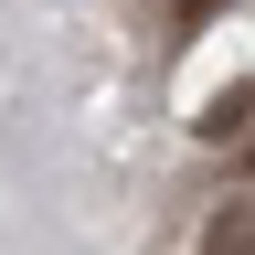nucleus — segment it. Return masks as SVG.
I'll list each match as a JSON object with an SVG mask.
<instances>
[{"label":"nucleus","instance_id":"1","mask_svg":"<svg viewBox=\"0 0 255 255\" xmlns=\"http://www.w3.org/2000/svg\"><path fill=\"white\" fill-rule=\"evenodd\" d=\"M245 117H255V85H223V96H213V107L191 117V128H202V138L223 149V138H245Z\"/></svg>","mask_w":255,"mask_h":255},{"label":"nucleus","instance_id":"2","mask_svg":"<svg viewBox=\"0 0 255 255\" xmlns=\"http://www.w3.org/2000/svg\"><path fill=\"white\" fill-rule=\"evenodd\" d=\"M202 255H255V202L213 213V223H202Z\"/></svg>","mask_w":255,"mask_h":255},{"label":"nucleus","instance_id":"3","mask_svg":"<svg viewBox=\"0 0 255 255\" xmlns=\"http://www.w3.org/2000/svg\"><path fill=\"white\" fill-rule=\"evenodd\" d=\"M213 11H223V0H181V32H202V21H213Z\"/></svg>","mask_w":255,"mask_h":255},{"label":"nucleus","instance_id":"4","mask_svg":"<svg viewBox=\"0 0 255 255\" xmlns=\"http://www.w3.org/2000/svg\"><path fill=\"white\" fill-rule=\"evenodd\" d=\"M245 159H255V138H245Z\"/></svg>","mask_w":255,"mask_h":255}]
</instances>
